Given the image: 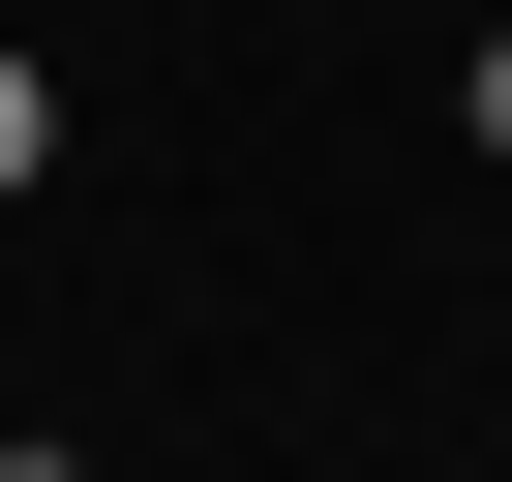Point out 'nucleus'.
Returning a JSON list of instances; mask_svg holds the SVG:
<instances>
[{"label": "nucleus", "mask_w": 512, "mask_h": 482, "mask_svg": "<svg viewBox=\"0 0 512 482\" xmlns=\"http://www.w3.org/2000/svg\"><path fill=\"white\" fill-rule=\"evenodd\" d=\"M31 151H61V91H31V61H0V181H31Z\"/></svg>", "instance_id": "f257e3e1"}, {"label": "nucleus", "mask_w": 512, "mask_h": 482, "mask_svg": "<svg viewBox=\"0 0 512 482\" xmlns=\"http://www.w3.org/2000/svg\"><path fill=\"white\" fill-rule=\"evenodd\" d=\"M452 121H482V151H512V31H482V91H452Z\"/></svg>", "instance_id": "f03ea898"}, {"label": "nucleus", "mask_w": 512, "mask_h": 482, "mask_svg": "<svg viewBox=\"0 0 512 482\" xmlns=\"http://www.w3.org/2000/svg\"><path fill=\"white\" fill-rule=\"evenodd\" d=\"M0 482H61V452H0Z\"/></svg>", "instance_id": "7ed1b4c3"}]
</instances>
